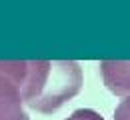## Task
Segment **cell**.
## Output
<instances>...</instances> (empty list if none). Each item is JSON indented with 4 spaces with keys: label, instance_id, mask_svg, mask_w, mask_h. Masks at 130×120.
<instances>
[{
    "label": "cell",
    "instance_id": "cell-3",
    "mask_svg": "<svg viewBox=\"0 0 130 120\" xmlns=\"http://www.w3.org/2000/svg\"><path fill=\"white\" fill-rule=\"evenodd\" d=\"M104 86L122 98L130 96V60H102L98 64Z\"/></svg>",
    "mask_w": 130,
    "mask_h": 120
},
{
    "label": "cell",
    "instance_id": "cell-1",
    "mask_svg": "<svg viewBox=\"0 0 130 120\" xmlns=\"http://www.w3.org/2000/svg\"><path fill=\"white\" fill-rule=\"evenodd\" d=\"M82 84L84 74L74 60H28L22 98L30 110L54 114L80 92Z\"/></svg>",
    "mask_w": 130,
    "mask_h": 120
},
{
    "label": "cell",
    "instance_id": "cell-5",
    "mask_svg": "<svg viewBox=\"0 0 130 120\" xmlns=\"http://www.w3.org/2000/svg\"><path fill=\"white\" fill-rule=\"evenodd\" d=\"M114 120H130V96L124 98L114 110Z\"/></svg>",
    "mask_w": 130,
    "mask_h": 120
},
{
    "label": "cell",
    "instance_id": "cell-2",
    "mask_svg": "<svg viewBox=\"0 0 130 120\" xmlns=\"http://www.w3.org/2000/svg\"><path fill=\"white\" fill-rule=\"evenodd\" d=\"M26 64L28 60H0V120H30L22 98Z\"/></svg>",
    "mask_w": 130,
    "mask_h": 120
},
{
    "label": "cell",
    "instance_id": "cell-4",
    "mask_svg": "<svg viewBox=\"0 0 130 120\" xmlns=\"http://www.w3.org/2000/svg\"><path fill=\"white\" fill-rule=\"evenodd\" d=\"M66 120H104V118H102L100 112L92 110V108H78V110H74Z\"/></svg>",
    "mask_w": 130,
    "mask_h": 120
}]
</instances>
